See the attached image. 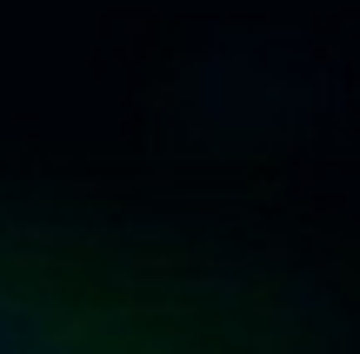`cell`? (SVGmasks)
Segmentation results:
<instances>
[{
    "mask_svg": "<svg viewBox=\"0 0 360 354\" xmlns=\"http://www.w3.org/2000/svg\"><path fill=\"white\" fill-rule=\"evenodd\" d=\"M0 354H360V334L240 227L0 181Z\"/></svg>",
    "mask_w": 360,
    "mask_h": 354,
    "instance_id": "cell-1",
    "label": "cell"
}]
</instances>
